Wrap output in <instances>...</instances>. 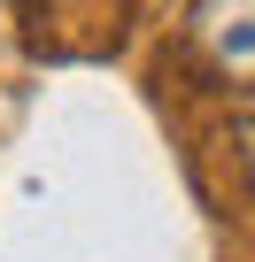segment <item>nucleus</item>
I'll use <instances>...</instances> for the list:
<instances>
[{"instance_id": "obj_1", "label": "nucleus", "mask_w": 255, "mask_h": 262, "mask_svg": "<svg viewBox=\"0 0 255 262\" xmlns=\"http://www.w3.org/2000/svg\"><path fill=\"white\" fill-rule=\"evenodd\" d=\"M193 47L224 85H255V0H201Z\"/></svg>"}]
</instances>
